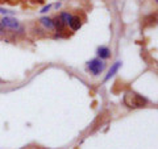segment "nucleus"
<instances>
[{
	"label": "nucleus",
	"mask_w": 158,
	"mask_h": 149,
	"mask_svg": "<svg viewBox=\"0 0 158 149\" xmlns=\"http://www.w3.org/2000/svg\"><path fill=\"white\" fill-rule=\"evenodd\" d=\"M53 25H54V29H57L58 32H62L63 29H65V25L66 24L62 21V19L61 17H56V19H53Z\"/></svg>",
	"instance_id": "0eeeda50"
},
{
	"label": "nucleus",
	"mask_w": 158,
	"mask_h": 149,
	"mask_svg": "<svg viewBox=\"0 0 158 149\" xmlns=\"http://www.w3.org/2000/svg\"><path fill=\"white\" fill-rule=\"evenodd\" d=\"M121 61H116L115 63H113V65L111 66V69H110V71H108V74L106 75V78H104V82H107V81H110V79L115 75V74L118 71V69L121 67Z\"/></svg>",
	"instance_id": "39448f33"
},
{
	"label": "nucleus",
	"mask_w": 158,
	"mask_h": 149,
	"mask_svg": "<svg viewBox=\"0 0 158 149\" xmlns=\"http://www.w3.org/2000/svg\"><path fill=\"white\" fill-rule=\"evenodd\" d=\"M0 25H3L6 29H12V31H23L19 20L13 19V17H9V16L3 17L2 21H0Z\"/></svg>",
	"instance_id": "7ed1b4c3"
},
{
	"label": "nucleus",
	"mask_w": 158,
	"mask_h": 149,
	"mask_svg": "<svg viewBox=\"0 0 158 149\" xmlns=\"http://www.w3.org/2000/svg\"><path fill=\"white\" fill-rule=\"evenodd\" d=\"M40 23H41V25H44L46 29H49V31H53L54 29L53 19H50V17H41L40 19Z\"/></svg>",
	"instance_id": "6e6552de"
},
{
	"label": "nucleus",
	"mask_w": 158,
	"mask_h": 149,
	"mask_svg": "<svg viewBox=\"0 0 158 149\" xmlns=\"http://www.w3.org/2000/svg\"><path fill=\"white\" fill-rule=\"evenodd\" d=\"M87 67L88 70H90V73L92 74V75H99V74H102L103 71L106 70V62L103 61V59L100 58H94L91 59L90 62H87Z\"/></svg>",
	"instance_id": "f03ea898"
},
{
	"label": "nucleus",
	"mask_w": 158,
	"mask_h": 149,
	"mask_svg": "<svg viewBox=\"0 0 158 149\" xmlns=\"http://www.w3.org/2000/svg\"><path fill=\"white\" fill-rule=\"evenodd\" d=\"M0 82H2V81H0Z\"/></svg>",
	"instance_id": "f3484780"
},
{
	"label": "nucleus",
	"mask_w": 158,
	"mask_h": 149,
	"mask_svg": "<svg viewBox=\"0 0 158 149\" xmlns=\"http://www.w3.org/2000/svg\"><path fill=\"white\" fill-rule=\"evenodd\" d=\"M54 7H56V8H59V7H61V3H57V4H56V6H54Z\"/></svg>",
	"instance_id": "4468645a"
},
{
	"label": "nucleus",
	"mask_w": 158,
	"mask_h": 149,
	"mask_svg": "<svg viewBox=\"0 0 158 149\" xmlns=\"http://www.w3.org/2000/svg\"><path fill=\"white\" fill-rule=\"evenodd\" d=\"M69 25H70L73 31H78V29L82 27V21H81V19H79V16H73L70 23H69Z\"/></svg>",
	"instance_id": "423d86ee"
},
{
	"label": "nucleus",
	"mask_w": 158,
	"mask_h": 149,
	"mask_svg": "<svg viewBox=\"0 0 158 149\" xmlns=\"http://www.w3.org/2000/svg\"><path fill=\"white\" fill-rule=\"evenodd\" d=\"M50 8H52V4H48V6H45L41 9V13H46L48 11H50Z\"/></svg>",
	"instance_id": "9b49d317"
},
{
	"label": "nucleus",
	"mask_w": 158,
	"mask_h": 149,
	"mask_svg": "<svg viewBox=\"0 0 158 149\" xmlns=\"http://www.w3.org/2000/svg\"><path fill=\"white\" fill-rule=\"evenodd\" d=\"M7 2V0H0V3H6Z\"/></svg>",
	"instance_id": "2eb2a0df"
},
{
	"label": "nucleus",
	"mask_w": 158,
	"mask_h": 149,
	"mask_svg": "<svg viewBox=\"0 0 158 149\" xmlns=\"http://www.w3.org/2000/svg\"><path fill=\"white\" fill-rule=\"evenodd\" d=\"M148 103L146 99L140 95V94H137L135 91H127L124 94V104L127 107H129V108H140V107H144L145 104Z\"/></svg>",
	"instance_id": "f257e3e1"
},
{
	"label": "nucleus",
	"mask_w": 158,
	"mask_h": 149,
	"mask_svg": "<svg viewBox=\"0 0 158 149\" xmlns=\"http://www.w3.org/2000/svg\"><path fill=\"white\" fill-rule=\"evenodd\" d=\"M59 17L62 19V21L65 23L66 25H69V23H70V20H71V17H73V16H71L70 13H67V12H62V13H61V16H59Z\"/></svg>",
	"instance_id": "1a4fd4ad"
},
{
	"label": "nucleus",
	"mask_w": 158,
	"mask_h": 149,
	"mask_svg": "<svg viewBox=\"0 0 158 149\" xmlns=\"http://www.w3.org/2000/svg\"><path fill=\"white\" fill-rule=\"evenodd\" d=\"M0 13H3V15H12L13 11H8V9H4V8L0 7Z\"/></svg>",
	"instance_id": "9d476101"
},
{
	"label": "nucleus",
	"mask_w": 158,
	"mask_h": 149,
	"mask_svg": "<svg viewBox=\"0 0 158 149\" xmlns=\"http://www.w3.org/2000/svg\"><path fill=\"white\" fill-rule=\"evenodd\" d=\"M96 54H98L99 58L103 59V61L111 58V50H110V48H107V46H99L96 49Z\"/></svg>",
	"instance_id": "20e7f679"
},
{
	"label": "nucleus",
	"mask_w": 158,
	"mask_h": 149,
	"mask_svg": "<svg viewBox=\"0 0 158 149\" xmlns=\"http://www.w3.org/2000/svg\"><path fill=\"white\" fill-rule=\"evenodd\" d=\"M6 33V28H4L3 25H0V36H2V34H4Z\"/></svg>",
	"instance_id": "f8f14e48"
},
{
	"label": "nucleus",
	"mask_w": 158,
	"mask_h": 149,
	"mask_svg": "<svg viewBox=\"0 0 158 149\" xmlns=\"http://www.w3.org/2000/svg\"><path fill=\"white\" fill-rule=\"evenodd\" d=\"M34 3H38V4H42L44 0H34Z\"/></svg>",
	"instance_id": "ddd939ff"
},
{
	"label": "nucleus",
	"mask_w": 158,
	"mask_h": 149,
	"mask_svg": "<svg viewBox=\"0 0 158 149\" xmlns=\"http://www.w3.org/2000/svg\"><path fill=\"white\" fill-rule=\"evenodd\" d=\"M156 2H157V0H156Z\"/></svg>",
	"instance_id": "dca6fc26"
}]
</instances>
